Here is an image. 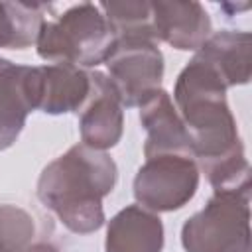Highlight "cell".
<instances>
[{"label": "cell", "instance_id": "1", "mask_svg": "<svg viewBox=\"0 0 252 252\" xmlns=\"http://www.w3.org/2000/svg\"><path fill=\"white\" fill-rule=\"evenodd\" d=\"M173 102L187 130L191 154L205 177L246 159L236 120L226 102V87L197 55L177 75Z\"/></svg>", "mask_w": 252, "mask_h": 252}, {"label": "cell", "instance_id": "2", "mask_svg": "<svg viewBox=\"0 0 252 252\" xmlns=\"http://www.w3.org/2000/svg\"><path fill=\"white\" fill-rule=\"evenodd\" d=\"M118 179L114 159L83 142L49 161L37 179L39 203L55 213L65 228L91 234L104 224L102 199L112 193Z\"/></svg>", "mask_w": 252, "mask_h": 252}, {"label": "cell", "instance_id": "3", "mask_svg": "<svg viewBox=\"0 0 252 252\" xmlns=\"http://www.w3.org/2000/svg\"><path fill=\"white\" fill-rule=\"evenodd\" d=\"M116 35L98 4L81 2L53 20H45L37 35V55L49 63L96 67L106 61Z\"/></svg>", "mask_w": 252, "mask_h": 252}, {"label": "cell", "instance_id": "4", "mask_svg": "<svg viewBox=\"0 0 252 252\" xmlns=\"http://www.w3.org/2000/svg\"><path fill=\"white\" fill-rule=\"evenodd\" d=\"M250 193L215 191L181 226L185 252H252Z\"/></svg>", "mask_w": 252, "mask_h": 252}, {"label": "cell", "instance_id": "5", "mask_svg": "<svg viewBox=\"0 0 252 252\" xmlns=\"http://www.w3.org/2000/svg\"><path fill=\"white\" fill-rule=\"evenodd\" d=\"M104 65L122 108L140 106L154 91L161 89L163 53L152 39L116 37Z\"/></svg>", "mask_w": 252, "mask_h": 252}, {"label": "cell", "instance_id": "6", "mask_svg": "<svg viewBox=\"0 0 252 252\" xmlns=\"http://www.w3.org/2000/svg\"><path fill=\"white\" fill-rule=\"evenodd\" d=\"M199 189V165L193 156L165 154L148 158L134 177L138 205L152 213H171L185 207Z\"/></svg>", "mask_w": 252, "mask_h": 252}, {"label": "cell", "instance_id": "7", "mask_svg": "<svg viewBox=\"0 0 252 252\" xmlns=\"http://www.w3.org/2000/svg\"><path fill=\"white\" fill-rule=\"evenodd\" d=\"M91 73V93L79 110V132L85 146L94 150L114 148L124 130V110L108 81L100 71Z\"/></svg>", "mask_w": 252, "mask_h": 252}, {"label": "cell", "instance_id": "8", "mask_svg": "<svg viewBox=\"0 0 252 252\" xmlns=\"http://www.w3.org/2000/svg\"><path fill=\"white\" fill-rule=\"evenodd\" d=\"M152 12L156 41L179 51H197L213 32L211 18L197 0H158L152 2Z\"/></svg>", "mask_w": 252, "mask_h": 252}, {"label": "cell", "instance_id": "9", "mask_svg": "<svg viewBox=\"0 0 252 252\" xmlns=\"http://www.w3.org/2000/svg\"><path fill=\"white\" fill-rule=\"evenodd\" d=\"M35 110V67L0 57V152L8 150Z\"/></svg>", "mask_w": 252, "mask_h": 252}, {"label": "cell", "instance_id": "10", "mask_svg": "<svg viewBox=\"0 0 252 252\" xmlns=\"http://www.w3.org/2000/svg\"><path fill=\"white\" fill-rule=\"evenodd\" d=\"M91 93V73L67 65L51 63L35 67V110L45 114L79 112Z\"/></svg>", "mask_w": 252, "mask_h": 252}, {"label": "cell", "instance_id": "11", "mask_svg": "<svg viewBox=\"0 0 252 252\" xmlns=\"http://www.w3.org/2000/svg\"><path fill=\"white\" fill-rule=\"evenodd\" d=\"M140 122L148 132L144 144L146 159L165 154L193 156L187 130L167 91L158 89L140 104Z\"/></svg>", "mask_w": 252, "mask_h": 252}, {"label": "cell", "instance_id": "12", "mask_svg": "<svg viewBox=\"0 0 252 252\" xmlns=\"http://www.w3.org/2000/svg\"><path fill=\"white\" fill-rule=\"evenodd\" d=\"M163 222L142 205H126L106 224L104 252H161Z\"/></svg>", "mask_w": 252, "mask_h": 252}, {"label": "cell", "instance_id": "13", "mask_svg": "<svg viewBox=\"0 0 252 252\" xmlns=\"http://www.w3.org/2000/svg\"><path fill=\"white\" fill-rule=\"evenodd\" d=\"M224 83V87L246 85L252 73V37L248 32L220 30L195 51Z\"/></svg>", "mask_w": 252, "mask_h": 252}, {"label": "cell", "instance_id": "14", "mask_svg": "<svg viewBox=\"0 0 252 252\" xmlns=\"http://www.w3.org/2000/svg\"><path fill=\"white\" fill-rule=\"evenodd\" d=\"M51 10L43 2L0 0V47L26 49L37 41L45 14Z\"/></svg>", "mask_w": 252, "mask_h": 252}, {"label": "cell", "instance_id": "15", "mask_svg": "<svg viewBox=\"0 0 252 252\" xmlns=\"http://www.w3.org/2000/svg\"><path fill=\"white\" fill-rule=\"evenodd\" d=\"M98 8L104 14L116 37H146L156 41L152 2L146 0L100 2Z\"/></svg>", "mask_w": 252, "mask_h": 252}, {"label": "cell", "instance_id": "16", "mask_svg": "<svg viewBox=\"0 0 252 252\" xmlns=\"http://www.w3.org/2000/svg\"><path fill=\"white\" fill-rule=\"evenodd\" d=\"M35 234L32 215L18 205H0V252H24Z\"/></svg>", "mask_w": 252, "mask_h": 252}, {"label": "cell", "instance_id": "17", "mask_svg": "<svg viewBox=\"0 0 252 252\" xmlns=\"http://www.w3.org/2000/svg\"><path fill=\"white\" fill-rule=\"evenodd\" d=\"M24 252H59V248H55L49 242H35V244H30Z\"/></svg>", "mask_w": 252, "mask_h": 252}]
</instances>
